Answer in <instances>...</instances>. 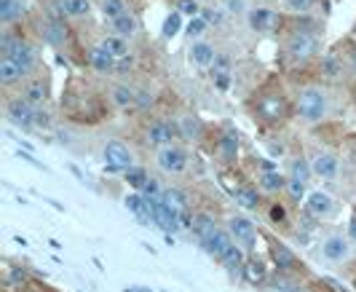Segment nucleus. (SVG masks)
Returning a JSON list of instances; mask_svg holds the SVG:
<instances>
[{"mask_svg":"<svg viewBox=\"0 0 356 292\" xmlns=\"http://www.w3.org/2000/svg\"><path fill=\"white\" fill-rule=\"evenodd\" d=\"M330 113V99L321 86H303L298 92V118L303 124H321Z\"/></svg>","mask_w":356,"mask_h":292,"instance_id":"1","label":"nucleus"},{"mask_svg":"<svg viewBox=\"0 0 356 292\" xmlns=\"http://www.w3.org/2000/svg\"><path fill=\"white\" fill-rule=\"evenodd\" d=\"M102 161L110 175H126L129 169H134V153L129 150V145H124L121 140H110L102 147Z\"/></svg>","mask_w":356,"mask_h":292,"instance_id":"2","label":"nucleus"},{"mask_svg":"<svg viewBox=\"0 0 356 292\" xmlns=\"http://www.w3.org/2000/svg\"><path fill=\"white\" fill-rule=\"evenodd\" d=\"M284 51L292 62H308L311 56H316L319 51V38L308 30H295L292 35L286 38Z\"/></svg>","mask_w":356,"mask_h":292,"instance_id":"3","label":"nucleus"},{"mask_svg":"<svg viewBox=\"0 0 356 292\" xmlns=\"http://www.w3.org/2000/svg\"><path fill=\"white\" fill-rule=\"evenodd\" d=\"M188 164H191V159H188V150L182 145H166L156 150V166L169 177H179L188 169Z\"/></svg>","mask_w":356,"mask_h":292,"instance_id":"4","label":"nucleus"},{"mask_svg":"<svg viewBox=\"0 0 356 292\" xmlns=\"http://www.w3.org/2000/svg\"><path fill=\"white\" fill-rule=\"evenodd\" d=\"M150 215H153V225L161 228L166 236H172V234H177L179 228H185V222H182V212L175 209V206H169L163 199L150 201Z\"/></svg>","mask_w":356,"mask_h":292,"instance_id":"5","label":"nucleus"},{"mask_svg":"<svg viewBox=\"0 0 356 292\" xmlns=\"http://www.w3.org/2000/svg\"><path fill=\"white\" fill-rule=\"evenodd\" d=\"M321 257L327 260V263H346L348 257L354 255V241L348 236H343V234H327V236L321 238Z\"/></svg>","mask_w":356,"mask_h":292,"instance_id":"6","label":"nucleus"},{"mask_svg":"<svg viewBox=\"0 0 356 292\" xmlns=\"http://www.w3.org/2000/svg\"><path fill=\"white\" fill-rule=\"evenodd\" d=\"M225 228H228V234L233 236V241L238 244V247H244L247 252H252L254 247H257V228H254V222L250 218H244V215H231V218L225 220Z\"/></svg>","mask_w":356,"mask_h":292,"instance_id":"7","label":"nucleus"},{"mask_svg":"<svg viewBox=\"0 0 356 292\" xmlns=\"http://www.w3.org/2000/svg\"><path fill=\"white\" fill-rule=\"evenodd\" d=\"M311 161V169H314V177H319L324 183H335L340 175V159L338 153H332V150H314V156L308 159Z\"/></svg>","mask_w":356,"mask_h":292,"instance_id":"8","label":"nucleus"},{"mask_svg":"<svg viewBox=\"0 0 356 292\" xmlns=\"http://www.w3.org/2000/svg\"><path fill=\"white\" fill-rule=\"evenodd\" d=\"M179 134V129L172 124V121H163V118H156V121H150L147 127H145V145L156 147V150H161V147L166 145H175V137Z\"/></svg>","mask_w":356,"mask_h":292,"instance_id":"9","label":"nucleus"},{"mask_svg":"<svg viewBox=\"0 0 356 292\" xmlns=\"http://www.w3.org/2000/svg\"><path fill=\"white\" fill-rule=\"evenodd\" d=\"M305 215L314 220H330L338 212V201L332 199L327 190H311L308 199L303 201Z\"/></svg>","mask_w":356,"mask_h":292,"instance_id":"10","label":"nucleus"},{"mask_svg":"<svg viewBox=\"0 0 356 292\" xmlns=\"http://www.w3.org/2000/svg\"><path fill=\"white\" fill-rule=\"evenodd\" d=\"M6 115L8 121L19 129H33L35 127V118H38V110L24 99V97H17V99H8L6 105Z\"/></svg>","mask_w":356,"mask_h":292,"instance_id":"11","label":"nucleus"},{"mask_svg":"<svg viewBox=\"0 0 356 292\" xmlns=\"http://www.w3.org/2000/svg\"><path fill=\"white\" fill-rule=\"evenodd\" d=\"M257 115L266 124H282L286 118V102L282 94H263L257 99Z\"/></svg>","mask_w":356,"mask_h":292,"instance_id":"12","label":"nucleus"},{"mask_svg":"<svg viewBox=\"0 0 356 292\" xmlns=\"http://www.w3.org/2000/svg\"><path fill=\"white\" fill-rule=\"evenodd\" d=\"M238 150H241V134L236 129H225L220 137H217V156L222 164H233L238 159Z\"/></svg>","mask_w":356,"mask_h":292,"instance_id":"13","label":"nucleus"},{"mask_svg":"<svg viewBox=\"0 0 356 292\" xmlns=\"http://www.w3.org/2000/svg\"><path fill=\"white\" fill-rule=\"evenodd\" d=\"M231 244H233V236L228 234V228H225V225H220L212 236L201 241V250H204L209 257H214V260H217V257H220L225 250H228V247H231Z\"/></svg>","mask_w":356,"mask_h":292,"instance_id":"14","label":"nucleus"},{"mask_svg":"<svg viewBox=\"0 0 356 292\" xmlns=\"http://www.w3.org/2000/svg\"><path fill=\"white\" fill-rule=\"evenodd\" d=\"M247 255H250V252L233 241L231 247H228L222 255L217 257V263H220V266H222L228 274H238L241 268H247Z\"/></svg>","mask_w":356,"mask_h":292,"instance_id":"15","label":"nucleus"},{"mask_svg":"<svg viewBox=\"0 0 356 292\" xmlns=\"http://www.w3.org/2000/svg\"><path fill=\"white\" fill-rule=\"evenodd\" d=\"M126 209L134 215V218L140 220L143 225H153V215H150V201L145 199L140 190H134V193H129L124 199Z\"/></svg>","mask_w":356,"mask_h":292,"instance_id":"16","label":"nucleus"},{"mask_svg":"<svg viewBox=\"0 0 356 292\" xmlns=\"http://www.w3.org/2000/svg\"><path fill=\"white\" fill-rule=\"evenodd\" d=\"M89 62H91V67H94L97 73H102V75H110V73H115V70H118V59L110 54L102 43L91 49Z\"/></svg>","mask_w":356,"mask_h":292,"instance_id":"17","label":"nucleus"},{"mask_svg":"<svg viewBox=\"0 0 356 292\" xmlns=\"http://www.w3.org/2000/svg\"><path fill=\"white\" fill-rule=\"evenodd\" d=\"M257 185H260V190H263V193H270V196L284 193L286 190V175H282L279 169H263V172H260V177H257Z\"/></svg>","mask_w":356,"mask_h":292,"instance_id":"18","label":"nucleus"},{"mask_svg":"<svg viewBox=\"0 0 356 292\" xmlns=\"http://www.w3.org/2000/svg\"><path fill=\"white\" fill-rule=\"evenodd\" d=\"M217 228H220V222H217L209 212H196V215H193V220H191V228H188V231H191V234L198 238V244H201L204 238L212 236Z\"/></svg>","mask_w":356,"mask_h":292,"instance_id":"19","label":"nucleus"},{"mask_svg":"<svg viewBox=\"0 0 356 292\" xmlns=\"http://www.w3.org/2000/svg\"><path fill=\"white\" fill-rule=\"evenodd\" d=\"M177 129H179V137H185V140H191V143H198V140L204 137V131H207L204 121H201L198 115H191V113L179 115Z\"/></svg>","mask_w":356,"mask_h":292,"instance_id":"20","label":"nucleus"},{"mask_svg":"<svg viewBox=\"0 0 356 292\" xmlns=\"http://www.w3.org/2000/svg\"><path fill=\"white\" fill-rule=\"evenodd\" d=\"M6 56H11L19 67L24 70V75L33 73V70H35V65H38V56H35V51H33V46H30V43H24V40H17V46L11 49V54H6Z\"/></svg>","mask_w":356,"mask_h":292,"instance_id":"21","label":"nucleus"},{"mask_svg":"<svg viewBox=\"0 0 356 292\" xmlns=\"http://www.w3.org/2000/svg\"><path fill=\"white\" fill-rule=\"evenodd\" d=\"M286 180H295V183H311V177H314V169H311V161L303 159V156H295V159H289V166H286Z\"/></svg>","mask_w":356,"mask_h":292,"instance_id":"22","label":"nucleus"},{"mask_svg":"<svg viewBox=\"0 0 356 292\" xmlns=\"http://www.w3.org/2000/svg\"><path fill=\"white\" fill-rule=\"evenodd\" d=\"M188 59L198 65V67H209L214 59H217V51H214L212 43H207V40H196L193 46H191V51H188Z\"/></svg>","mask_w":356,"mask_h":292,"instance_id":"23","label":"nucleus"},{"mask_svg":"<svg viewBox=\"0 0 356 292\" xmlns=\"http://www.w3.org/2000/svg\"><path fill=\"white\" fill-rule=\"evenodd\" d=\"M233 199H236V204H238L241 209H247V212H254V209L263 204L260 190H257V188H252V185H238V188L233 190Z\"/></svg>","mask_w":356,"mask_h":292,"instance_id":"24","label":"nucleus"},{"mask_svg":"<svg viewBox=\"0 0 356 292\" xmlns=\"http://www.w3.org/2000/svg\"><path fill=\"white\" fill-rule=\"evenodd\" d=\"M110 30H113V35H118V38H134L137 35V30H140V22H137V17L131 14V11H126L124 17H118V19H113L110 22Z\"/></svg>","mask_w":356,"mask_h":292,"instance_id":"25","label":"nucleus"},{"mask_svg":"<svg viewBox=\"0 0 356 292\" xmlns=\"http://www.w3.org/2000/svg\"><path fill=\"white\" fill-rule=\"evenodd\" d=\"M270 255H273V263H276L279 271H295V268H298V255H295L286 244H279V241H276V244L270 247Z\"/></svg>","mask_w":356,"mask_h":292,"instance_id":"26","label":"nucleus"},{"mask_svg":"<svg viewBox=\"0 0 356 292\" xmlns=\"http://www.w3.org/2000/svg\"><path fill=\"white\" fill-rule=\"evenodd\" d=\"M24 78V70L19 67L11 56H3L0 59V86H14Z\"/></svg>","mask_w":356,"mask_h":292,"instance_id":"27","label":"nucleus"},{"mask_svg":"<svg viewBox=\"0 0 356 292\" xmlns=\"http://www.w3.org/2000/svg\"><path fill=\"white\" fill-rule=\"evenodd\" d=\"M279 22V17L270 11V8H254L250 14V24L252 30H257V33H268V30H273V24Z\"/></svg>","mask_w":356,"mask_h":292,"instance_id":"28","label":"nucleus"},{"mask_svg":"<svg viewBox=\"0 0 356 292\" xmlns=\"http://www.w3.org/2000/svg\"><path fill=\"white\" fill-rule=\"evenodd\" d=\"M24 14V3L22 0H0V24L8 27Z\"/></svg>","mask_w":356,"mask_h":292,"instance_id":"29","label":"nucleus"},{"mask_svg":"<svg viewBox=\"0 0 356 292\" xmlns=\"http://www.w3.org/2000/svg\"><path fill=\"white\" fill-rule=\"evenodd\" d=\"M102 46H105L107 51L115 56L118 62H121V59H129V40H126V38H118L110 33L107 38H102Z\"/></svg>","mask_w":356,"mask_h":292,"instance_id":"30","label":"nucleus"},{"mask_svg":"<svg viewBox=\"0 0 356 292\" xmlns=\"http://www.w3.org/2000/svg\"><path fill=\"white\" fill-rule=\"evenodd\" d=\"M40 35L46 38L49 43H54V46H59L62 40H67V33H65V27L59 24V22H40Z\"/></svg>","mask_w":356,"mask_h":292,"instance_id":"31","label":"nucleus"},{"mask_svg":"<svg viewBox=\"0 0 356 292\" xmlns=\"http://www.w3.org/2000/svg\"><path fill=\"white\" fill-rule=\"evenodd\" d=\"M62 11H65V17L70 19H83L89 17L91 3L89 0H62Z\"/></svg>","mask_w":356,"mask_h":292,"instance_id":"32","label":"nucleus"},{"mask_svg":"<svg viewBox=\"0 0 356 292\" xmlns=\"http://www.w3.org/2000/svg\"><path fill=\"white\" fill-rule=\"evenodd\" d=\"M22 97H24V99H27V102H30V105H33L35 110H40L49 94H46V86H43V81H35V83H30V86L24 89V94H22Z\"/></svg>","mask_w":356,"mask_h":292,"instance_id":"33","label":"nucleus"},{"mask_svg":"<svg viewBox=\"0 0 356 292\" xmlns=\"http://www.w3.org/2000/svg\"><path fill=\"white\" fill-rule=\"evenodd\" d=\"M161 199L166 201L169 206L179 209L182 215H188V196H185L179 188H163V196H161Z\"/></svg>","mask_w":356,"mask_h":292,"instance_id":"34","label":"nucleus"},{"mask_svg":"<svg viewBox=\"0 0 356 292\" xmlns=\"http://www.w3.org/2000/svg\"><path fill=\"white\" fill-rule=\"evenodd\" d=\"M110 97H113V102H115L118 108H131V105L137 102V92L129 89V86H115Z\"/></svg>","mask_w":356,"mask_h":292,"instance_id":"35","label":"nucleus"},{"mask_svg":"<svg viewBox=\"0 0 356 292\" xmlns=\"http://www.w3.org/2000/svg\"><path fill=\"white\" fill-rule=\"evenodd\" d=\"M286 199L292 204H300V201L308 199V185L305 183H295V180H286Z\"/></svg>","mask_w":356,"mask_h":292,"instance_id":"36","label":"nucleus"},{"mask_svg":"<svg viewBox=\"0 0 356 292\" xmlns=\"http://www.w3.org/2000/svg\"><path fill=\"white\" fill-rule=\"evenodd\" d=\"M126 11H129V8H126L124 0H102V14H105V19H110V22L124 17Z\"/></svg>","mask_w":356,"mask_h":292,"instance_id":"37","label":"nucleus"},{"mask_svg":"<svg viewBox=\"0 0 356 292\" xmlns=\"http://www.w3.org/2000/svg\"><path fill=\"white\" fill-rule=\"evenodd\" d=\"M124 177H126V183L131 185L134 190H143L145 183L150 180V177H147V172H145L143 166H134V169H129V172H126Z\"/></svg>","mask_w":356,"mask_h":292,"instance_id":"38","label":"nucleus"},{"mask_svg":"<svg viewBox=\"0 0 356 292\" xmlns=\"http://www.w3.org/2000/svg\"><path fill=\"white\" fill-rule=\"evenodd\" d=\"M27 282H30V276H27V271H22V268L8 271V279H6V284H8L14 292L24 290V287H27Z\"/></svg>","mask_w":356,"mask_h":292,"instance_id":"39","label":"nucleus"},{"mask_svg":"<svg viewBox=\"0 0 356 292\" xmlns=\"http://www.w3.org/2000/svg\"><path fill=\"white\" fill-rule=\"evenodd\" d=\"M179 30H182V14H179V11H175V14H169V17H166V22H163V30H161V33H163V38H175Z\"/></svg>","mask_w":356,"mask_h":292,"instance_id":"40","label":"nucleus"},{"mask_svg":"<svg viewBox=\"0 0 356 292\" xmlns=\"http://www.w3.org/2000/svg\"><path fill=\"white\" fill-rule=\"evenodd\" d=\"M207 27H209V24H207V19H204V17L191 19V22H188V27H185V35H188V38H201L204 33H207Z\"/></svg>","mask_w":356,"mask_h":292,"instance_id":"41","label":"nucleus"},{"mask_svg":"<svg viewBox=\"0 0 356 292\" xmlns=\"http://www.w3.org/2000/svg\"><path fill=\"white\" fill-rule=\"evenodd\" d=\"M316 6V0H284V8L292 14H308Z\"/></svg>","mask_w":356,"mask_h":292,"instance_id":"42","label":"nucleus"},{"mask_svg":"<svg viewBox=\"0 0 356 292\" xmlns=\"http://www.w3.org/2000/svg\"><path fill=\"white\" fill-rule=\"evenodd\" d=\"M177 11L182 14V17H191V19H196V17H201L198 11V0H177Z\"/></svg>","mask_w":356,"mask_h":292,"instance_id":"43","label":"nucleus"},{"mask_svg":"<svg viewBox=\"0 0 356 292\" xmlns=\"http://www.w3.org/2000/svg\"><path fill=\"white\" fill-rule=\"evenodd\" d=\"M140 193H143L147 201H153V199H161V196H163V188L159 185V180H153V177H150V180L145 183V188L140 190Z\"/></svg>","mask_w":356,"mask_h":292,"instance_id":"44","label":"nucleus"},{"mask_svg":"<svg viewBox=\"0 0 356 292\" xmlns=\"http://www.w3.org/2000/svg\"><path fill=\"white\" fill-rule=\"evenodd\" d=\"M268 218H270V222H284L286 220V209H284V204H279V201H273L270 206H268Z\"/></svg>","mask_w":356,"mask_h":292,"instance_id":"45","label":"nucleus"},{"mask_svg":"<svg viewBox=\"0 0 356 292\" xmlns=\"http://www.w3.org/2000/svg\"><path fill=\"white\" fill-rule=\"evenodd\" d=\"M324 70H327L330 78H335V75L340 73V67H338V62H335V59H324Z\"/></svg>","mask_w":356,"mask_h":292,"instance_id":"46","label":"nucleus"},{"mask_svg":"<svg viewBox=\"0 0 356 292\" xmlns=\"http://www.w3.org/2000/svg\"><path fill=\"white\" fill-rule=\"evenodd\" d=\"M346 236L351 238V241H354L356 244V212L354 215H351V220H348V228H346Z\"/></svg>","mask_w":356,"mask_h":292,"instance_id":"47","label":"nucleus"},{"mask_svg":"<svg viewBox=\"0 0 356 292\" xmlns=\"http://www.w3.org/2000/svg\"><path fill=\"white\" fill-rule=\"evenodd\" d=\"M19 159H24V161H30V164H35V166H38V161L33 159V156H30V153H22V150H19Z\"/></svg>","mask_w":356,"mask_h":292,"instance_id":"48","label":"nucleus"},{"mask_svg":"<svg viewBox=\"0 0 356 292\" xmlns=\"http://www.w3.org/2000/svg\"><path fill=\"white\" fill-rule=\"evenodd\" d=\"M126 292H153V290H140V287H126Z\"/></svg>","mask_w":356,"mask_h":292,"instance_id":"49","label":"nucleus"},{"mask_svg":"<svg viewBox=\"0 0 356 292\" xmlns=\"http://www.w3.org/2000/svg\"><path fill=\"white\" fill-rule=\"evenodd\" d=\"M351 70H354V75H356V51H354V56H351Z\"/></svg>","mask_w":356,"mask_h":292,"instance_id":"50","label":"nucleus"},{"mask_svg":"<svg viewBox=\"0 0 356 292\" xmlns=\"http://www.w3.org/2000/svg\"><path fill=\"white\" fill-rule=\"evenodd\" d=\"M276 292H300V290H292V287H282V290H276Z\"/></svg>","mask_w":356,"mask_h":292,"instance_id":"51","label":"nucleus"}]
</instances>
